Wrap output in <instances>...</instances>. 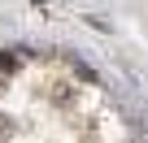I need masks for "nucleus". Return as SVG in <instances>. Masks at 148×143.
<instances>
[{
	"mask_svg": "<svg viewBox=\"0 0 148 143\" xmlns=\"http://www.w3.org/2000/svg\"><path fill=\"white\" fill-rule=\"evenodd\" d=\"M0 74H18V56L13 52H0Z\"/></svg>",
	"mask_w": 148,
	"mask_h": 143,
	"instance_id": "nucleus-1",
	"label": "nucleus"
},
{
	"mask_svg": "<svg viewBox=\"0 0 148 143\" xmlns=\"http://www.w3.org/2000/svg\"><path fill=\"white\" fill-rule=\"evenodd\" d=\"M9 139H13V117L0 113V143H9Z\"/></svg>",
	"mask_w": 148,
	"mask_h": 143,
	"instance_id": "nucleus-2",
	"label": "nucleus"
}]
</instances>
